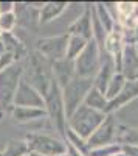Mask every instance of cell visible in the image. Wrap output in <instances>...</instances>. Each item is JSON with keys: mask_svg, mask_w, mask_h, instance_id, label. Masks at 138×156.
I'll return each mask as SVG.
<instances>
[{"mask_svg": "<svg viewBox=\"0 0 138 156\" xmlns=\"http://www.w3.org/2000/svg\"><path fill=\"white\" fill-rule=\"evenodd\" d=\"M2 117H3V114H2V112H0V119H2Z\"/></svg>", "mask_w": 138, "mask_h": 156, "instance_id": "cell-34", "label": "cell"}, {"mask_svg": "<svg viewBox=\"0 0 138 156\" xmlns=\"http://www.w3.org/2000/svg\"><path fill=\"white\" fill-rule=\"evenodd\" d=\"M101 48L98 47V44L93 41H89L85 45V48L79 53V56L74 59V73L79 78H90L93 80V76L96 75L99 64H101Z\"/></svg>", "mask_w": 138, "mask_h": 156, "instance_id": "cell-6", "label": "cell"}, {"mask_svg": "<svg viewBox=\"0 0 138 156\" xmlns=\"http://www.w3.org/2000/svg\"><path fill=\"white\" fill-rule=\"evenodd\" d=\"M117 64L115 59L112 58L109 53L103 51L101 53V64H99V69L96 72V75L93 76V87L99 89L101 92H104L109 81L112 80V76L117 73Z\"/></svg>", "mask_w": 138, "mask_h": 156, "instance_id": "cell-12", "label": "cell"}, {"mask_svg": "<svg viewBox=\"0 0 138 156\" xmlns=\"http://www.w3.org/2000/svg\"><path fill=\"white\" fill-rule=\"evenodd\" d=\"M120 73L126 76V80H135L138 75V48L135 45L124 44L121 51Z\"/></svg>", "mask_w": 138, "mask_h": 156, "instance_id": "cell-13", "label": "cell"}, {"mask_svg": "<svg viewBox=\"0 0 138 156\" xmlns=\"http://www.w3.org/2000/svg\"><path fill=\"white\" fill-rule=\"evenodd\" d=\"M67 8H68L67 2H45L42 9L39 11V14H37V22L41 25H47L56 20L58 17H61Z\"/></svg>", "mask_w": 138, "mask_h": 156, "instance_id": "cell-17", "label": "cell"}, {"mask_svg": "<svg viewBox=\"0 0 138 156\" xmlns=\"http://www.w3.org/2000/svg\"><path fill=\"white\" fill-rule=\"evenodd\" d=\"M2 37H3V33H2V31H0V42H2Z\"/></svg>", "mask_w": 138, "mask_h": 156, "instance_id": "cell-31", "label": "cell"}, {"mask_svg": "<svg viewBox=\"0 0 138 156\" xmlns=\"http://www.w3.org/2000/svg\"><path fill=\"white\" fill-rule=\"evenodd\" d=\"M106 115L107 114L95 111V109L85 106L82 103V105L67 119V128L87 140L98 129V126L104 122Z\"/></svg>", "mask_w": 138, "mask_h": 156, "instance_id": "cell-2", "label": "cell"}, {"mask_svg": "<svg viewBox=\"0 0 138 156\" xmlns=\"http://www.w3.org/2000/svg\"><path fill=\"white\" fill-rule=\"evenodd\" d=\"M44 108L47 111V119L53 123L56 131H59V134L64 139L67 119H65L64 100H62V89L54 80H51V83H50L47 92L44 95Z\"/></svg>", "mask_w": 138, "mask_h": 156, "instance_id": "cell-4", "label": "cell"}, {"mask_svg": "<svg viewBox=\"0 0 138 156\" xmlns=\"http://www.w3.org/2000/svg\"><path fill=\"white\" fill-rule=\"evenodd\" d=\"M118 122L115 119V114H107L104 122L98 126L96 131L87 139L89 150L96 147H104L110 144H117V136H118Z\"/></svg>", "mask_w": 138, "mask_h": 156, "instance_id": "cell-9", "label": "cell"}, {"mask_svg": "<svg viewBox=\"0 0 138 156\" xmlns=\"http://www.w3.org/2000/svg\"><path fill=\"white\" fill-rule=\"evenodd\" d=\"M28 156H44V154H41V153H34V151H30V153H28Z\"/></svg>", "mask_w": 138, "mask_h": 156, "instance_id": "cell-30", "label": "cell"}, {"mask_svg": "<svg viewBox=\"0 0 138 156\" xmlns=\"http://www.w3.org/2000/svg\"><path fill=\"white\" fill-rule=\"evenodd\" d=\"M93 87V80L90 78H79L74 76L71 81H68L62 87V100H64L65 119L76 111L85 100V95Z\"/></svg>", "mask_w": 138, "mask_h": 156, "instance_id": "cell-5", "label": "cell"}, {"mask_svg": "<svg viewBox=\"0 0 138 156\" xmlns=\"http://www.w3.org/2000/svg\"><path fill=\"white\" fill-rule=\"evenodd\" d=\"M17 25V14L16 12H8V14H0V31L2 33H12Z\"/></svg>", "mask_w": 138, "mask_h": 156, "instance_id": "cell-24", "label": "cell"}, {"mask_svg": "<svg viewBox=\"0 0 138 156\" xmlns=\"http://www.w3.org/2000/svg\"><path fill=\"white\" fill-rule=\"evenodd\" d=\"M67 156H85V154H84L82 151L76 150L74 147H71V145L67 144Z\"/></svg>", "mask_w": 138, "mask_h": 156, "instance_id": "cell-29", "label": "cell"}, {"mask_svg": "<svg viewBox=\"0 0 138 156\" xmlns=\"http://www.w3.org/2000/svg\"><path fill=\"white\" fill-rule=\"evenodd\" d=\"M28 144L25 139H11L2 150V156H28Z\"/></svg>", "mask_w": 138, "mask_h": 156, "instance_id": "cell-19", "label": "cell"}, {"mask_svg": "<svg viewBox=\"0 0 138 156\" xmlns=\"http://www.w3.org/2000/svg\"><path fill=\"white\" fill-rule=\"evenodd\" d=\"M28 144V150L41 153L44 156H58L67 151V144L64 139L45 133H30L25 137Z\"/></svg>", "mask_w": 138, "mask_h": 156, "instance_id": "cell-7", "label": "cell"}, {"mask_svg": "<svg viewBox=\"0 0 138 156\" xmlns=\"http://www.w3.org/2000/svg\"><path fill=\"white\" fill-rule=\"evenodd\" d=\"M67 34L82 37V39H85V41H92L93 39V31H92V5H87L82 9L81 14L70 23Z\"/></svg>", "mask_w": 138, "mask_h": 156, "instance_id": "cell-11", "label": "cell"}, {"mask_svg": "<svg viewBox=\"0 0 138 156\" xmlns=\"http://www.w3.org/2000/svg\"><path fill=\"white\" fill-rule=\"evenodd\" d=\"M136 98H138V83L135 80H127L126 86L123 87L121 92L113 100L109 101L107 114H115L117 111H120L124 106H127L129 103H132Z\"/></svg>", "mask_w": 138, "mask_h": 156, "instance_id": "cell-14", "label": "cell"}, {"mask_svg": "<svg viewBox=\"0 0 138 156\" xmlns=\"http://www.w3.org/2000/svg\"><path fill=\"white\" fill-rule=\"evenodd\" d=\"M23 80V62H14L0 72V112L9 114L14 103L16 90Z\"/></svg>", "mask_w": 138, "mask_h": 156, "instance_id": "cell-3", "label": "cell"}, {"mask_svg": "<svg viewBox=\"0 0 138 156\" xmlns=\"http://www.w3.org/2000/svg\"><path fill=\"white\" fill-rule=\"evenodd\" d=\"M12 120L17 123H30L47 119V111L44 108H25V106H12L11 109Z\"/></svg>", "mask_w": 138, "mask_h": 156, "instance_id": "cell-16", "label": "cell"}, {"mask_svg": "<svg viewBox=\"0 0 138 156\" xmlns=\"http://www.w3.org/2000/svg\"><path fill=\"white\" fill-rule=\"evenodd\" d=\"M117 142H118L120 145L138 147V128L120 125V128H118V136H117Z\"/></svg>", "mask_w": 138, "mask_h": 156, "instance_id": "cell-20", "label": "cell"}, {"mask_svg": "<svg viewBox=\"0 0 138 156\" xmlns=\"http://www.w3.org/2000/svg\"><path fill=\"white\" fill-rule=\"evenodd\" d=\"M126 83H127L126 76H124L123 73H120V72H117L113 76H112V80L109 81V84H107V87H106V90H104L107 100H109V101L113 100V98L121 92V90H123V87L126 86Z\"/></svg>", "mask_w": 138, "mask_h": 156, "instance_id": "cell-22", "label": "cell"}, {"mask_svg": "<svg viewBox=\"0 0 138 156\" xmlns=\"http://www.w3.org/2000/svg\"><path fill=\"white\" fill-rule=\"evenodd\" d=\"M93 9H95V12H96L99 22L103 23L104 30L107 31V34H110L112 31L118 27V23L115 22V19L112 17V16L109 14V11L106 9L104 3H93Z\"/></svg>", "mask_w": 138, "mask_h": 156, "instance_id": "cell-21", "label": "cell"}, {"mask_svg": "<svg viewBox=\"0 0 138 156\" xmlns=\"http://www.w3.org/2000/svg\"><path fill=\"white\" fill-rule=\"evenodd\" d=\"M0 156H2V151H0Z\"/></svg>", "mask_w": 138, "mask_h": 156, "instance_id": "cell-35", "label": "cell"}, {"mask_svg": "<svg viewBox=\"0 0 138 156\" xmlns=\"http://www.w3.org/2000/svg\"><path fill=\"white\" fill-rule=\"evenodd\" d=\"M51 76L62 89L68 81H71L76 76V73H74V62L67 58L51 62Z\"/></svg>", "mask_w": 138, "mask_h": 156, "instance_id": "cell-15", "label": "cell"}, {"mask_svg": "<svg viewBox=\"0 0 138 156\" xmlns=\"http://www.w3.org/2000/svg\"><path fill=\"white\" fill-rule=\"evenodd\" d=\"M84 105L89 106L95 111H99V112H104L107 114V106H109V100L106 97L104 92H101L99 89L96 87H92L89 90V94L85 95V100H84Z\"/></svg>", "mask_w": 138, "mask_h": 156, "instance_id": "cell-18", "label": "cell"}, {"mask_svg": "<svg viewBox=\"0 0 138 156\" xmlns=\"http://www.w3.org/2000/svg\"><path fill=\"white\" fill-rule=\"evenodd\" d=\"M12 106H25V108H44V95L33 87L30 83L25 80L20 81L16 95H14V103ZM45 109V108H44Z\"/></svg>", "mask_w": 138, "mask_h": 156, "instance_id": "cell-10", "label": "cell"}, {"mask_svg": "<svg viewBox=\"0 0 138 156\" xmlns=\"http://www.w3.org/2000/svg\"><path fill=\"white\" fill-rule=\"evenodd\" d=\"M87 42L89 41H85V39L82 37H78V36H70L68 34V42H67V51H65V58L70 59V61H74L79 53L85 48Z\"/></svg>", "mask_w": 138, "mask_h": 156, "instance_id": "cell-23", "label": "cell"}, {"mask_svg": "<svg viewBox=\"0 0 138 156\" xmlns=\"http://www.w3.org/2000/svg\"><path fill=\"white\" fill-rule=\"evenodd\" d=\"M121 153H123L124 156H138V147L121 145Z\"/></svg>", "mask_w": 138, "mask_h": 156, "instance_id": "cell-28", "label": "cell"}, {"mask_svg": "<svg viewBox=\"0 0 138 156\" xmlns=\"http://www.w3.org/2000/svg\"><path fill=\"white\" fill-rule=\"evenodd\" d=\"M58 156H67V151H65V153H62V154H58Z\"/></svg>", "mask_w": 138, "mask_h": 156, "instance_id": "cell-32", "label": "cell"}, {"mask_svg": "<svg viewBox=\"0 0 138 156\" xmlns=\"http://www.w3.org/2000/svg\"><path fill=\"white\" fill-rule=\"evenodd\" d=\"M135 81H136V83H138V75H136V78H135Z\"/></svg>", "mask_w": 138, "mask_h": 156, "instance_id": "cell-33", "label": "cell"}, {"mask_svg": "<svg viewBox=\"0 0 138 156\" xmlns=\"http://www.w3.org/2000/svg\"><path fill=\"white\" fill-rule=\"evenodd\" d=\"M121 151V145L118 144H110V145H104V147H96L89 150L87 156H115L117 153Z\"/></svg>", "mask_w": 138, "mask_h": 156, "instance_id": "cell-25", "label": "cell"}, {"mask_svg": "<svg viewBox=\"0 0 138 156\" xmlns=\"http://www.w3.org/2000/svg\"><path fill=\"white\" fill-rule=\"evenodd\" d=\"M16 61H14V56H12V53H9V51H5V53L0 56V72L8 69L9 66H12Z\"/></svg>", "mask_w": 138, "mask_h": 156, "instance_id": "cell-26", "label": "cell"}, {"mask_svg": "<svg viewBox=\"0 0 138 156\" xmlns=\"http://www.w3.org/2000/svg\"><path fill=\"white\" fill-rule=\"evenodd\" d=\"M68 34H58V36H47L37 41V53L42 55L47 61L56 62L65 58Z\"/></svg>", "mask_w": 138, "mask_h": 156, "instance_id": "cell-8", "label": "cell"}, {"mask_svg": "<svg viewBox=\"0 0 138 156\" xmlns=\"http://www.w3.org/2000/svg\"><path fill=\"white\" fill-rule=\"evenodd\" d=\"M16 3L14 2H0V14H8V12H14Z\"/></svg>", "mask_w": 138, "mask_h": 156, "instance_id": "cell-27", "label": "cell"}, {"mask_svg": "<svg viewBox=\"0 0 138 156\" xmlns=\"http://www.w3.org/2000/svg\"><path fill=\"white\" fill-rule=\"evenodd\" d=\"M28 62L27 66L23 64V80L30 83L33 87H36L42 95H45L47 89L51 83V62L47 61L42 55L36 51L34 55L27 56Z\"/></svg>", "mask_w": 138, "mask_h": 156, "instance_id": "cell-1", "label": "cell"}]
</instances>
